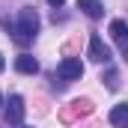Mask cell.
I'll use <instances>...</instances> for the list:
<instances>
[{
	"label": "cell",
	"instance_id": "6da1fadb",
	"mask_svg": "<svg viewBox=\"0 0 128 128\" xmlns=\"http://www.w3.org/2000/svg\"><path fill=\"white\" fill-rule=\"evenodd\" d=\"M36 33H39V15H36L33 6H24L21 15H18V27H15V36H12V39H15V45L27 48Z\"/></svg>",
	"mask_w": 128,
	"mask_h": 128
},
{
	"label": "cell",
	"instance_id": "7a4b0ae2",
	"mask_svg": "<svg viewBox=\"0 0 128 128\" xmlns=\"http://www.w3.org/2000/svg\"><path fill=\"white\" fill-rule=\"evenodd\" d=\"M96 110V104L90 101V98H72L68 104H63L60 107V122H78V119H84V116H90Z\"/></svg>",
	"mask_w": 128,
	"mask_h": 128
},
{
	"label": "cell",
	"instance_id": "3957f363",
	"mask_svg": "<svg viewBox=\"0 0 128 128\" xmlns=\"http://www.w3.org/2000/svg\"><path fill=\"white\" fill-rule=\"evenodd\" d=\"M57 78H60L63 84H72V80H80V78H84V63H80L78 57H66L63 63L57 66Z\"/></svg>",
	"mask_w": 128,
	"mask_h": 128
},
{
	"label": "cell",
	"instance_id": "277c9868",
	"mask_svg": "<svg viewBox=\"0 0 128 128\" xmlns=\"http://www.w3.org/2000/svg\"><path fill=\"white\" fill-rule=\"evenodd\" d=\"M90 60H92V63H104V66L110 63V48L104 45V39H101L98 33L90 36Z\"/></svg>",
	"mask_w": 128,
	"mask_h": 128
},
{
	"label": "cell",
	"instance_id": "5b68a950",
	"mask_svg": "<svg viewBox=\"0 0 128 128\" xmlns=\"http://www.w3.org/2000/svg\"><path fill=\"white\" fill-rule=\"evenodd\" d=\"M3 116H6V125H21L24 122V98L12 96L9 98V107L3 110Z\"/></svg>",
	"mask_w": 128,
	"mask_h": 128
},
{
	"label": "cell",
	"instance_id": "8992f818",
	"mask_svg": "<svg viewBox=\"0 0 128 128\" xmlns=\"http://www.w3.org/2000/svg\"><path fill=\"white\" fill-rule=\"evenodd\" d=\"M110 36H113V42L125 51L128 48V24L125 21H110Z\"/></svg>",
	"mask_w": 128,
	"mask_h": 128
},
{
	"label": "cell",
	"instance_id": "52a82bcc",
	"mask_svg": "<svg viewBox=\"0 0 128 128\" xmlns=\"http://www.w3.org/2000/svg\"><path fill=\"white\" fill-rule=\"evenodd\" d=\"M78 9H80L84 15H90L92 21L104 15V6H101V0H78Z\"/></svg>",
	"mask_w": 128,
	"mask_h": 128
},
{
	"label": "cell",
	"instance_id": "ba28073f",
	"mask_svg": "<svg viewBox=\"0 0 128 128\" xmlns=\"http://www.w3.org/2000/svg\"><path fill=\"white\" fill-rule=\"evenodd\" d=\"M15 68H18L21 74H36V72H39V60L30 57V54H21V57L15 60Z\"/></svg>",
	"mask_w": 128,
	"mask_h": 128
},
{
	"label": "cell",
	"instance_id": "9c48e42d",
	"mask_svg": "<svg viewBox=\"0 0 128 128\" xmlns=\"http://www.w3.org/2000/svg\"><path fill=\"white\" fill-rule=\"evenodd\" d=\"M110 122L116 128H128V104H116L110 110Z\"/></svg>",
	"mask_w": 128,
	"mask_h": 128
},
{
	"label": "cell",
	"instance_id": "30bf717a",
	"mask_svg": "<svg viewBox=\"0 0 128 128\" xmlns=\"http://www.w3.org/2000/svg\"><path fill=\"white\" fill-rule=\"evenodd\" d=\"M101 80L107 84V90H119V72H116V68H107V72L101 74Z\"/></svg>",
	"mask_w": 128,
	"mask_h": 128
},
{
	"label": "cell",
	"instance_id": "8fae6325",
	"mask_svg": "<svg viewBox=\"0 0 128 128\" xmlns=\"http://www.w3.org/2000/svg\"><path fill=\"white\" fill-rule=\"evenodd\" d=\"M78 48H80V39L74 36V39H68V42H66V45H63V54H68V57H72V54H74Z\"/></svg>",
	"mask_w": 128,
	"mask_h": 128
},
{
	"label": "cell",
	"instance_id": "7c38bea8",
	"mask_svg": "<svg viewBox=\"0 0 128 128\" xmlns=\"http://www.w3.org/2000/svg\"><path fill=\"white\" fill-rule=\"evenodd\" d=\"M48 3H51L54 9H60V6H63V3H66V0H48Z\"/></svg>",
	"mask_w": 128,
	"mask_h": 128
},
{
	"label": "cell",
	"instance_id": "4fadbf2b",
	"mask_svg": "<svg viewBox=\"0 0 128 128\" xmlns=\"http://www.w3.org/2000/svg\"><path fill=\"white\" fill-rule=\"evenodd\" d=\"M122 57H125V63H128V48H125V51H122Z\"/></svg>",
	"mask_w": 128,
	"mask_h": 128
},
{
	"label": "cell",
	"instance_id": "5bb4252c",
	"mask_svg": "<svg viewBox=\"0 0 128 128\" xmlns=\"http://www.w3.org/2000/svg\"><path fill=\"white\" fill-rule=\"evenodd\" d=\"M3 66H6V63H3V57H0V72H3Z\"/></svg>",
	"mask_w": 128,
	"mask_h": 128
},
{
	"label": "cell",
	"instance_id": "9a60e30c",
	"mask_svg": "<svg viewBox=\"0 0 128 128\" xmlns=\"http://www.w3.org/2000/svg\"><path fill=\"white\" fill-rule=\"evenodd\" d=\"M0 104H3V96H0Z\"/></svg>",
	"mask_w": 128,
	"mask_h": 128
}]
</instances>
